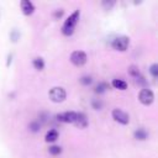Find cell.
I'll use <instances>...</instances> for the list:
<instances>
[{"mask_svg":"<svg viewBox=\"0 0 158 158\" xmlns=\"http://www.w3.org/2000/svg\"><path fill=\"white\" fill-rule=\"evenodd\" d=\"M138 100L141 101V104L148 106V105H151V104L154 101V94H153V91H152L151 89L143 88V89H141V91L138 93Z\"/></svg>","mask_w":158,"mask_h":158,"instance_id":"4","label":"cell"},{"mask_svg":"<svg viewBox=\"0 0 158 158\" xmlns=\"http://www.w3.org/2000/svg\"><path fill=\"white\" fill-rule=\"evenodd\" d=\"M57 120L59 122H64V123H74L75 118H77V112L75 111H65L62 114H58Z\"/></svg>","mask_w":158,"mask_h":158,"instance_id":"7","label":"cell"},{"mask_svg":"<svg viewBox=\"0 0 158 158\" xmlns=\"http://www.w3.org/2000/svg\"><path fill=\"white\" fill-rule=\"evenodd\" d=\"M32 64L35 67V69L37 70H42L44 68V60L41 58V57H36L33 60H32Z\"/></svg>","mask_w":158,"mask_h":158,"instance_id":"14","label":"cell"},{"mask_svg":"<svg viewBox=\"0 0 158 158\" xmlns=\"http://www.w3.org/2000/svg\"><path fill=\"white\" fill-rule=\"evenodd\" d=\"M10 40H11L12 42H17V40H20V32H19L16 28H14V30L10 32Z\"/></svg>","mask_w":158,"mask_h":158,"instance_id":"18","label":"cell"},{"mask_svg":"<svg viewBox=\"0 0 158 158\" xmlns=\"http://www.w3.org/2000/svg\"><path fill=\"white\" fill-rule=\"evenodd\" d=\"M48 152L52 156H58V154L62 153V147H59V146H51L48 148Z\"/></svg>","mask_w":158,"mask_h":158,"instance_id":"17","label":"cell"},{"mask_svg":"<svg viewBox=\"0 0 158 158\" xmlns=\"http://www.w3.org/2000/svg\"><path fill=\"white\" fill-rule=\"evenodd\" d=\"M74 125L79 128H84L88 126V118L85 116V114L83 112H77V118L74 121Z\"/></svg>","mask_w":158,"mask_h":158,"instance_id":"9","label":"cell"},{"mask_svg":"<svg viewBox=\"0 0 158 158\" xmlns=\"http://www.w3.org/2000/svg\"><path fill=\"white\" fill-rule=\"evenodd\" d=\"M28 130L31 131V132H38L40 130H41V123L38 122V121H32L30 125H28Z\"/></svg>","mask_w":158,"mask_h":158,"instance_id":"16","label":"cell"},{"mask_svg":"<svg viewBox=\"0 0 158 158\" xmlns=\"http://www.w3.org/2000/svg\"><path fill=\"white\" fill-rule=\"evenodd\" d=\"M70 62L75 65V67H83L86 60H88V56L85 52L83 51H74L72 54H70Z\"/></svg>","mask_w":158,"mask_h":158,"instance_id":"3","label":"cell"},{"mask_svg":"<svg viewBox=\"0 0 158 158\" xmlns=\"http://www.w3.org/2000/svg\"><path fill=\"white\" fill-rule=\"evenodd\" d=\"M58 136H59L58 131H57V130H54V128H52V130H49V131L46 133L44 139H46V142H54V141H57Z\"/></svg>","mask_w":158,"mask_h":158,"instance_id":"11","label":"cell"},{"mask_svg":"<svg viewBox=\"0 0 158 158\" xmlns=\"http://www.w3.org/2000/svg\"><path fill=\"white\" fill-rule=\"evenodd\" d=\"M20 6H21V10H22L23 15H26V16L32 15L35 12V5L30 0H22L20 2Z\"/></svg>","mask_w":158,"mask_h":158,"instance_id":"8","label":"cell"},{"mask_svg":"<svg viewBox=\"0 0 158 158\" xmlns=\"http://www.w3.org/2000/svg\"><path fill=\"white\" fill-rule=\"evenodd\" d=\"M63 12H64V11H63L62 9H59V10H56V11L53 12V17H54L56 20H58V19H60V17L63 16Z\"/></svg>","mask_w":158,"mask_h":158,"instance_id":"23","label":"cell"},{"mask_svg":"<svg viewBox=\"0 0 158 158\" xmlns=\"http://www.w3.org/2000/svg\"><path fill=\"white\" fill-rule=\"evenodd\" d=\"M101 5H102L106 10H110V9L115 5V1H107V0H104V1L101 2Z\"/></svg>","mask_w":158,"mask_h":158,"instance_id":"22","label":"cell"},{"mask_svg":"<svg viewBox=\"0 0 158 158\" xmlns=\"http://www.w3.org/2000/svg\"><path fill=\"white\" fill-rule=\"evenodd\" d=\"M79 16H80V11L79 10H75L74 12H72L68 16V19L64 21V23L62 26V33L64 36H72L74 33V28H75V25L78 23Z\"/></svg>","mask_w":158,"mask_h":158,"instance_id":"1","label":"cell"},{"mask_svg":"<svg viewBox=\"0 0 158 158\" xmlns=\"http://www.w3.org/2000/svg\"><path fill=\"white\" fill-rule=\"evenodd\" d=\"M91 105H93V107H94L95 110H100V109L102 107V102H101L99 99H94V100L91 101Z\"/></svg>","mask_w":158,"mask_h":158,"instance_id":"21","label":"cell"},{"mask_svg":"<svg viewBox=\"0 0 158 158\" xmlns=\"http://www.w3.org/2000/svg\"><path fill=\"white\" fill-rule=\"evenodd\" d=\"M133 135H135V138L138 139V141H144V139H147V137H148V132H147L143 127L137 128Z\"/></svg>","mask_w":158,"mask_h":158,"instance_id":"10","label":"cell"},{"mask_svg":"<svg viewBox=\"0 0 158 158\" xmlns=\"http://www.w3.org/2000/svg\"><path fill=\"white\" fill-rule=\"evenodd\" d=\"M111 85L115 88V89H118V90H126L127 89V83L122 79H114Z\"/></svg>","mask_w":158,"mask_h":158,"instance_id":"12","label":"cell"},{"mask_svg":"<svg viewBox=\"0 0 158 158\" xmlns=\"http://www.w3.org/2000/svg\"><path fill=\"white\" fill-rule=\"evenodd\" d=\"M128 44H130V38L127 36H118L111 43L112 48L116 51H120V52H125L127 49Z\"/></svg>","mask_w":158,"mask_h":158,"instance_id":"5","label":"cell"},{"mask_svg":"<svg viewBox=\"0 0 158 158\" xmlns=\"http://www.w3.org/2000/svg\"><path fill=\"white\" fill-rule=\"evenodd\" d=\"M79 81H80V84H83V85H90L91 81H93V78H91L90 75H84V77H81V78L79 79Z\"/></svg>","mask_w":158,"mask_h":158,"instance_id":"19","label":"cell"},{"mask_svg":"<svg viewBox=\"0 0 158 158\" xmlns=\"http://www.w3.org/2000/svg\"><path fill=\"white\" fill-rule=\"evenodd\" d=\"M111 116H112V118H114L116 122H118V123H121V125H127V123L130 122V116H128V114H126V112L122 111L121 109H114L112 112H111Z\"/></svg>","mask_w":158,"mask_h":158,"instance_id":"6","label":"cell"},{"mask_svg":"<svg viewBox=\"0 0 158 158\" xmlns=\"http://www.w3.org/2000/svg\"><path fill=\"white\" fill-rule=\"evenodd\" d=\"M149 73H151L152 77H154V78L158 77V64H157V63H153V64L149 67Z\"/></svg>","mask_w":158,"mask_h":158,"instance_id":"20","label":"cell"},{"mask_svg":"<svg viewBox=\"0 0 158 158\" xmlns=\"http://www.w3.org/2000/svg\"><path fill=\"white\" fill-rule=\"evenodd\" d=\"M48 98L53 102H63L67 98V91L62 86H53L48 91Z\"/></svg>","mask_w":158,"mask_h":158,"instance_id":"2","label":"cell"},{"mask_svg":"<svg viewBox=\"0 0 158 158\" xmlns=\"http://www.w3.org/2000/svg\"><path fill=\"white\" fill-rule=\"evenodd\" d=\"M106 89H109V84H107V83H105V81H100V83L95 86V93L101 94V93L106 91Z\"/></svg>","mask_w":158,"mask_h":158,"instance_id":"15","label":"cell"},{"mask_svg":"<svg viewBox=\"0 0 158 158\" xmlns=\"http://www.w3.org/2000/svg\"><path fill=\"white\" fill-rule=\"evenodd\" d=\"M127 72H128V74L132 77V78H138L139 75H141V72H139V68L137 67V65H135V64H132V65H130L128 67V69H127Z\"/></svg>","mask_w":158,"mask_h":158,"instance_id":"13","label":"cell"}]
</instances>
